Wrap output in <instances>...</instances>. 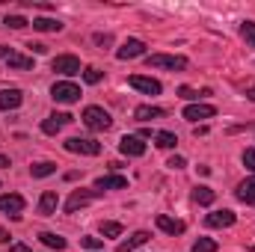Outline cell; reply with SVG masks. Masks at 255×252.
Returning a JSON list of instances; mask_svg holds the SVG:
<instances>
[{
    "mask_svg": "<svg viewBox=\"0 0 255 252\" xmlns=\"http://www.w3.org/2000/svg\"><path fill=\"white\" fill-rule=\"evenodd\" d=\"M101 235L104 238H119L122 235V223H101Z\"/></svg>",
    "mask_w": 255,
    "mask_h": 252,
    "instance_id": "cell-32",
    "label": "cell"
},
{
    "mask_svg": "<svg viewBox=\"0 0 255 252\" xmlns=\"http://www.w3.org/2000/svg\"><path fill=\"white\" fill-rule=\"evenodd\" d=\"M71 122H74V116H68V113H54V116H48V119L42 122V130L54 136V133H60V130H63L65 125H71Z\"/></svg>",
    "mask_w": 255,
    "mask_h": 252,
    "instance_id": "cell-13",
    "label": "cell"
},
{
    "mask_svg": "<svg viewBox=\"0 0 255 252\" xmlns=\"http://www.w3.org/2000/svg\"><path fill=\"white\" fill-rule=\"evenodd\" d=\"M142 54H145V42L142 39H128V42H122V48L116 51L119 60H136Z\"/></svg>",
    "mask_w": 255,
    "mask_h": 252,
    "instance_id": "cell-10",
    "label": "cell"
},
{
    "mask_svg": "<svg viewBox=\"0 0 255 252\" xmlns=\"http://www.w3.org/2000/svg\"><path fill=\"white\" fill-rule=\"evenodd\" d=\"M205 95H211V89H202V92H196V89H190V86H181V89H178V98L196 101V104H199V98H205Z\"/></svg>",
    "mask_w": 255,
    "mask_h": 252,
    "instance_id": "cell-27",
    "label": "cell"
},
{
    "mask_svg": "<svg viewBox=\"0 0 255 252\" xmlns=\"http://www.w3.org/2000/svg\"><path fill=\"white\" fill-rule=\"evenodd\" d=\"M235 211H214V214H208L205 217V226H211V229H229V226H235Z\"/></svg>",
    "mask_w": 255,
    "mask_h": 252,
    "instance_id": "cell-9",
    "label": "cell"
},
{
    "mask_svg": "<svg viewBox=\"0 0 255 252\" xmlns=\"http://www.w3.org/2000/svg\"><path fill=\"white\" fill-rule=\"evenodd\" d=\"M128 187V178L125 175H101L98 181H95V190H125Z\"/></svg>",
    "mask_w": 255,
    "mask_h": 252,
    "instance_id": "cell-17",
    "label": "cell"
},
{
    "mask_svg": "<svg viewBox=\"0 0 255 252\" xmlns=\"http://www.w3.org/2000/svg\"><path fill=\"white\" fill-rule=\"evenodd\" d=\"M154 139H157L160 148H175V145H178V136H175L172 130H160V133H154Z\"/></svg>",
    "mask_w": 255,
    "mask_h": 252,
    "instance_id": "cell-26",
    "label": "cell"
},
{
    "mask_svg": "<svg viewBox=\"0 0 255 252\" xmlns=\"http://www.w3.org/2000/svg\"><path fill=\"white\" fill-rule=\"evenodd\" d=\"M6 166H9V157H6V154H0V169H6Z\"/></svg>",
    "mask_w": 255,
    "mask_h": 252,
    "instance_id": "cell-42",
    "label": "cell"
},
{
    "mask_svg": "<svg viewBox=\"0 0 255 252\" xmlns=\"http://www.w3.org/2000/svg\"><path fill=\"white\" fill-rule=\"evenodd\" d=\"M83 247H86V252H101V247H104V241L101 238H83Z\"/></svg>",
    "mask_w": 255,
    "mask_h": 252,
    "instance_id": "cell-33",
    "label": "cell"
},
{
    "mask_svg": "<svg viewBox=\"0 0 255 252\" xmlns=\"http://www.w3.org/2000/svg\"><path fill=\"white\" fill-rule=\"evenodd\" d=\"M148 238H151L148 232H133L128 241H122V244H119V252H133V250H139L142 244H148Z\"/></svg>",
    "mask_w": 255,
    "mask_h": 252,
    "instance_id": "cell-19",
    "label": "cell"
},
{
    "mask_svg": "<svg viewBox=\"0 0 255 252\" xmlns=\"http://www.w3.org/2000/svg\"><path fill=\"white\" fill-rule=\"evenodd\" d=\"M101 77H104V71H101V68H95V65L83 68V80H86V83H101Z\"/></svg>",
    "mask_w": 255,
    "mask_h": 252,
    "instance_id": "cell-31",
    "label": "cell"
},
{
    "mask_svg": "<svg viewBox=\"0 0 255 252\" xmlns=\"http://www.w3.org/2000/svg\"><path fill=\"white\" fill-rule=\"evenodd\" d=\"M128 83H130L133 89L145 92V95H160V83H157L154 77H145V74H130V77H128Z\"/></svg>",
    "mask_w": 255,
    "mask_h": 252,
    "instance_id": "cell-7",
    "label": "cell"
},
{
    "mask_svg": "<svg viewBox=\"0 0 255 252\" xmlns=\"http://www.w3.org/2000/svg\"><path fill=\"white\" fill-rule=\"evenodd\" d=\"M238 199L247 202V205H255V175L238 184Z\"/></svg>",
    "mask_w": 255,
    "mask_h": 252,
    "instance_id": "cell-21",
    "label": "cell"
},
{
    "mask_svg": "<svg viewBox=\"0 0 255 252\" xmlns=\"http://www.w3.org/2000/svg\"><path fill=\"white\" fill-rule=\"evenodd\" d=\"M166 116V110H160V107H151V104H139L136 110H133V119L136 122H148V119H163Z\"/></svg>",
    "mask_w": 255,
    "mask_h": 252,
    "instance_id": "cell-18",
    "label": "cell"
},
{
    "mask_svg": "<svg viewBox=\"0 0 255 252\" xmlns=\"http://www.w3.org/2000/svg\"><path fill=\"white\" fill-rule=\"evenodd\" d=\"M154 223H157L160 232H166V235H172V238H175V235H184V229H187L181 220H172V217H166V214H157Z\"/></svg>",
    "mask_w": 255,
    "mask_h": 252,
    "instance_id": "cell-14",
    "label": "cell"
},
{
    "mask_svg": "<svg viewBox=\"0 0 255 252\" xmlns=\"http://www.w3.org/2000/svg\"><path fill=\"white\" fill-rule=\"evenodd\" d=\"M57 205H60L57 190H45L42 199H39V214H42V217H51V214H57Z\"/></svg>",
    "mask_w": 255,
    "mask_h": 252,
    "instance_id": "cell-15",
    "label": "cell"
},
{
    "mask_svg": "<svg viewBox=\"0 0 255 252\" xmlns=\"http://www.w3.org/2000/svg\"><path fill=\"white\" fill-rule=\"evenodd\" d=\"M0 211L9 214V217H18L24 211V196L21 193H3L0 196Z\"/></svg>",
    "mask_w": 255,
    "mask_h": 252,
    "instance_id": "cell-8",
    "label": "cell"
},
{
    "mask_svg": "<svg viewBox=\"0 0 255 252\" xmlns=\"http://www.w3.org/2000/svg\"><path fill=\"white\" fill-rule=\"evenodd\" d=\"M247 98H250V101H253V104H255V83H253V86H250V89H247Z\"/></svg>",
    "mask_w": 255,
    "mask_h": 252,
    "instance_id": "cell-41",
    "label": "cell"
},
{
    "mask_svg": "<svg viewBox=\"0 0 255 252\" xmlns=\"http://www.w3.org/2000/svg\"><path fill=\"white\" fill-rule=\"evenodd\" d=\"M30 24H33V30H39V33H60V30H63V21H57V18H33Z\"/></svg>",
    "mask_w": 255,
    "mask_h": 252,
    "instance_id": "cell-20",
    "label": "cell"
},
{
    "mask_svg": "<svg viewBox=\"0 0 255 252\" xmlns=\"http://www.w3.org/2000/svg\"><path fill=\"white\" fill-rule=\"evenodd\" d=\"M9 238H12V235H9L6 229H0V244H9Z\"/></svg>",
    "mask_w": 255,
    "mask_h": 252,
    "instance_id": "cell-40",
    "label": "cell"
},
{
    "mask_svg": "<svg viewBox=\"0 0 255 252\" xmlns=\"http://www.w3.org/2000/svg\"><path fill=\"white\" fill-rule=\"evenodd\" d=\"M3 24H6L9 30H24V27H27L30 21H27L24 15H6V21H3Z\"/></svg>",
    "mask_w": 255,
    "mask_h": 252,
    "instance_id": "cell-29",
    "label": "cell"
},
{
    "mask_svg": "<svg viewBox=\"0 0 255 252\" xmlns=\"http://www.w3.org/2000/svg\"><path fill=\"white\" fill-rule=\"evenodd\" d=\"M166 166H169V169H184V166H187V160H184V157H181V154H172V157H169V163H166Z\"/></svg>",
    "mask_w": 255,
    "mask_h": 252,
    "instance_id": "cell-35",
    "label": "cell"
},
{
    "mask_svg": "<svg viewBox=\"0 0 255 252\" xmlns=\"http://www.w3.org/2000/svg\"><path fill=\"white\" fill-rule=\"evenodd\" d=\"M241 36L247 39L250 48H255V21H244V24H241Z\"/></svg>",
    "mask_w": 255,
    "mask_h": 252,
    "instance_id": "cell-28",
    "label": "cell"
},
{
    "mask_svg": "<svg viewBox=\"0 0 255 252\" xmlns=\"http://www.w3.org/2000/svg\"><path fill=\"white\" fill-rule=\"evenodd\" d=\"M27 48H33V54H45L48 51V45H42V42H30Z\"/></svg>",
    "mask_w": 255,
    "mask_h": 252,
    "instance_id": "cell-37",
    "label": "cell"
},
{
    "mask_svg": "<svg viewBox=\"0 0 255 252\" xmlns=\"http://www.w3.org/2000/svg\"><path fill=\"white\" fill-rule=\"evenodd\" d=\"M214 116H217V107H211V104H187V107H184V119H187V122L214 119Z\"/></svg>",
    "mask_w": 255,
    "mask_h": 252,
    "instance_id": "cell-11",
    "label": "cell"
},
{
    "mask_svg": "<svg viewBox=\"0 0 255 252\" xmlns=\"http://www.w3.org/2000/svg\"><path fill=\"white\" fill-rule=\"evenodd\" d=\"M193 252H217V241H211V238H199V241L193 244Z\"/></svg>",
    "mask_w": 255,
    "mask_h": 252,
    "instance_id": "cell-30",
    "label": "cell"
},
{
    "mask_svg": "<svg viewBox=\"0 0 255 252\" xmlns=\"http://www.w3.org/2000/svg\"><path fill=\"white\" fill-rule=\"evenodd\" d=\"M80 119H83V125L89 127V130H110V127H113L110 113H107L104 107H95V104H92V107H86Z\"/></svg>",
    "mask_w": 255,
    "mask_h": 252,
    "instance_id": "cell-1",
    "label": "cell"
},
{
    "mask_svg": "<svg viewBox=\"0 0 255 252\" xmlns=\"http://www.w3.org/2000/svg\"><path fill=\"white\" fill-rule=\"evenodd\" d=\"M110 42H113L110 33H98V36H95V45H110Z\"/></svg>",
    "mask_w": 255,
    "mask_h": 252,
    "instance_id": "cell-36",
    "label": "cell"
},
{
    "mask_svg": "<svg viewBox=\"0 0 255 252\" xmlns=\"http://www.w3.org/2000/svg\"><path fill=\"white\" fill-rule=\"evenodd\" d=\"M51 68L57 71V74H63V77H74V74H80V60L74 57V54H63V57H57Z\"/></svg>",
    "mask_w": 255,
    "mask_h": 252,
    "instance_id": "cell-5",
    "label": "cell"
},
{
    "mask_svg": "<svg viewBox=\"0 0 255 252\" xmlns=\"http://www.w3.org/2000/svg\"><path fill=\"white\" fill-rule=\"evenodd\" d=\"M51 95H54L57 104H74V101H80V86L68 83V80H60V83H54Z\"/></svg>",
    "mask_w": 255,
    "mask_h": 252,
    "instance_id": "cell-3",
    "label": "cell"
},
{
    "mask_svg": "<svg viewBox=\"0 0 255 252\" xmlns=\"http://www.w3.org/2000/svg\"><path fill=\"white\" fill-rule=\"evenodd\" d=\"M244 166H247L250 172H255V148H247V151H244Z\"/></svg>",
    "mask_w": 255,
    "mask_h": 252,
    "instance_id": "cell-34",
    "label": "cell"
},
{
    "mask_svg": "<svg viewBox=\"0 0 255 252\" xmlns=\"http://www.w3.org/2000/svg\"><path fill=\"white\" fill-rule=\"evenodd\" d=\"M39 241H42L48 250H65V238L54 235V232H42V235H39Z\"/></svg>",
    "mask_w": 255,
    "mask_h": 252,
    "instance_id": "cell-24",
    "label": "cell"
},
{
    "mask_svg": "<svg viewBox=\"0 0 255 252\" xmlns=\"http://www.w3.org/2000/svg\"><path fill=\"white\" fill-rule=\"evenodd\" d=\"M9 54H12V48H9V45H0V60H6Z\"/></svg>",
    "mask_w": 255,
    "mask_h": 252,
    "instance_id": "cell-39",
    "label": "cell"
},
{
    "mask_svg": "<svg viewBox=\"0 0 255 252\" xmlns=\"http://www.w3.org/2000/svg\"><path fill=\"white\" fill-rule=\"evenodd\" d=\"M9 252H33L27 244H9Z\"/></svg>",
    "mask_w": 255,
    "mask_h": 252,
    "instance_id": "cell-38",
    "label": "cell"
},
{
    "mask_svg": "<svg viewBox=\"0 0 255 252\" xmlns=\"http://www.w3.org/2000/svg\"><path fill=\"white\" fill-rule=\"evenodd\" d=\"M98 196H101V190H74V193L68 196V202H65V211H68V214H74L77 208H83V205L95 202Z\"/></svg>",
    "mask_w": 255,
    "mask_h": 252,
    "instance_id": "cell-6",
    "label": "cell"
},
{
    "mask_svg": "<svg viewBox=\"0 0 255 252\" xmlns=\"http://www.w3.org/2000/svg\"><path fill=\"white\" fill-rule=\"evenodd\" d=\"M30 172H33V178H48V175H54V172H57V163H51V160H42V163H36Z\"/></svg>",
    "mask_w": 255,
    "mask_h": 252,
    "instance_id": "cell-25",
    "label": "cell"
},
{
    "mask_svg": "<svg viewBox=\"0 0 255 252\" xmlns=\"http://www.w3.org/2000/svg\"><path fill=\"white\" fill-rule=\"evenodd\" d=\"M6 65H9V68H18V71H27V68H33V60H30V57H21V54L12 51V54L6 57Z\"/></svg>",
    "mask_w": 255,
    "mask_h": 252,
    "instance_id": "cell-23",
    "label": "cell"
},
{
    "mask_svg": "<svg viewBox=\"0 0 255 252\" xmlns=\"http://www.w3.org/2000/svg\"><path fill=\"white\" fill-rule=\"evenodd\" d=\"M65 151H71V154H89V157H95V154H101V142H95V139H86V136H71V139H65Z\"/></svg>",
    "mask_w": 255,
    "mask_h": 252,
    "instance_id": "cell-2",
    "label": "cell"
},
{
    "mask_svg": "<svg viewBox=\"0 0 255 252\" xmlns=\"http://www.w3.org/2000/svg\"><path fill=\"white\" fill-rule=\"evenodd\" d=\"M119 151H122L125 157H142V154H145V142H142L139 136H122V139H119Z\"/></svg>",
    "mask_w": 255,
    "mask_h": 252,
    "instance_id": "cell-12",
    "label": "cell"
},
{
    "mask_svg": "<svg viewBox=\"0 0 255 252\" xmlns=\"http://www.w3.org/2000/svg\"><path fill=\"white\" fill-rule=\"evenodd\" d=\"M214 199H217V193L211 187H205V184L193 190V202H196V205H214Z\"/></svg>",
    "mask_w": 255,
    "mask_h": 252,
    "instance_id": "cell-22",
    "label": "cell"
},
{
    "mask_svg": "<svg viewBox=\"0 0 255 252\" xmlns=\"http://www.w3.org/2000/svg\"><path fill=\"white\" fill-rule=\"evenodd\" d=\"M24 101L21 89H0V110H18Z\"/></svg>",
    "mask_w": 255,
    "mask_h": 252,
    "instance_id": "cell-16",
    "label": "cell"
},
{
    "mask_svg": "<svg viewBox=\"0 0 255 252\" xmlns=\"http://www.w3.org/2000/svg\"><path fill=\"white\" fill-rule=\"evenodd\" d=\"M145 63L148 68H172V71H181V68H187V60L184 57H172V54H151V57H145Z\"/></svg>",
    "mask_w": 255,
    "mask_h": 252,
    "instance_id": "cell-4",
    "label": "cell"
}]
</instances>
